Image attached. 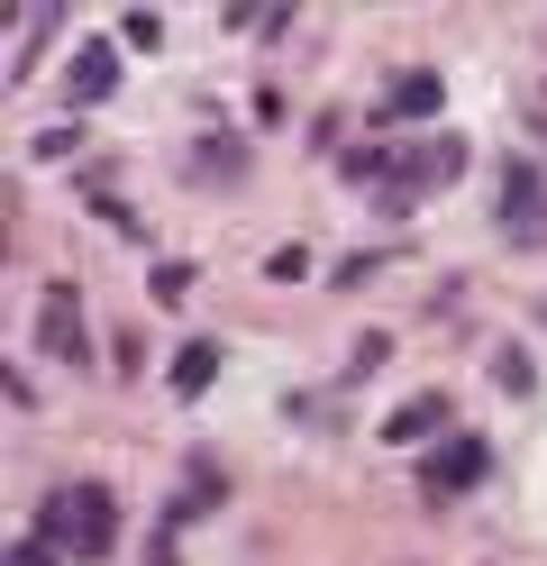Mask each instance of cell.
<instances>
[{"label": "cell", "instance_id": "3957f363", "mask_svg": "<svg viewBox=\"0 0 547 566\" xmlns=\"http://www.w3.org/2000/svg\"><path fill=\"white\" fill-rule=\"evenodd\" d=\"M36 329H46L55 366H92V338H83V293H73V283H55V293H46V311H36Z\"/></svg>", "mask_w": 547, "mask_h": 566}, {"label": "cell", "instance_id": "ffe728a7", "mask_svg": "<svg viewBox=\"0 0 547 566\" xmlns=\"http://www.w3.org/2000/svg\"><path fill=\"white\" fill-rule=\"evenodd\" d=\"M538 321H547V302H538Z\"/></svg>", "mask_w": 547, "mask_h": 566}, {"label": "cell", "instance_id": "277c9868", "mask_svg": "<svg viewBox=\"0 0 547 566\" xmlns=\"http://www.w3.org/2000/svg\"><path fill=\"white\" fill-rule=\"evenodd\" d=\"M484 467H493V448H484V439H448V448H438L429 467H420V484L438 493V503H448V493H465V484L484 475Z\"/></svg>", "mask_w": 547, "mask_h": 566}, {"label": "cell", "instance_id": "8fae6325", "mask_svg": "<svg viewBox=\"0 0 547 566\" xmlns=\"http://www.w3.org/2000/svg\"><path fill=\"white\" fill-rule=\"evenodd\" d=\"M465 174V137H429V156H420V184H456Z\"/></svg>", "mask_w": 547, "mask_h": 566}, {"label": "cell", "instance_id": "ac0fdd59", "mask_svg": "<svg viewBox=\"0 0 547 566\" xmlns=\"http://www.w3.org/2000/svg\"><path fill=\"white\" fill-rule=\"evenodd\" d=\"M10 566H64V548H46V539H19V548H10Z\"/></svg>", "mask_w": 547, "mask_h": 566}, {"label": "cell", "instance_id": "30bf717a", "mask_svg": "<svg viewBox=\"0 0 547 566\" xmlns=\"http://www.w3.org/2000/svg\"><path fill=\"white\" fill-rule=\"evenodd\" d=\"M192 174H210V184H238V174H246V147H238V137H201V147H192Z\"/></svg>", "mask_w": 547, "mask_h": 566}, {"label": "cell", "instance_id": "ba28073f", "mask_svg": "<svg viewBox=\"0 0 547 566\" xmlns=\"http://www.w3.org/2000/svg\"><path fill=\"white\" fill-rule=\"evenodd\" d=\"M219 503H229V475H219V467H192V484L173 493V512H165V530H182L192 512H219Z\"/></svg>", "mask_w": 547, "mask_h": 566}, {"label": "cell", "instance_id": "6da1fadb", "mask_svg": "<svg viewBox=\"0 0 547 566\" xmlns=\"http://www.w3.org/2000/svg\"><path fill=\"white\" fill-rule=\"evenodd\" d=\"M36 539L64 548V557H109L119 548V503H109V484H55L46 512H36Z\"/></svg>", "mask_w": 547, "mask_h": 566}, {"label": "cell", "instance_id": "7c38bea8", "mask_svg": "<svg viewBox=\"0 0 547 566\" xmlns=\"http://www.w3.org/2000/svg\"><path fill=\"white\" fill-rule=\"evenodd\" d=\"M493 375H502V394H529V384H538L529 347H493Z\"/></svg>", "mask_w": 547, "mask_h": 566}, {"label": "cell", "instance_id": "8992f818", "mask_svg": "<svg viewBox=\"0 0 547 566\" xmlns=\"http://www.w3.org/2000/svg\"><path fill=\"white\" fill-rule=\"evenodd\" d=\"M438 101H448V83L420 64V74H392L383 83V119H438Z\"/></svg>", "mask_w": 547, "mask_h": 566}, {"label": "cell", "instance_id": "4fadbf2b", "mask_svg": "<svg viewBox=\"0 0 547 566\" xmlns=\"http://www.w3.org/2000/svg\"><path fill=\"white\" fill-rule=\"evenodd\" d=\"M109 375H128V384L146 375V338H137V329H119V338H109Z\"/></svg>", "mask_w": 547, "mask_h": 566}, {"label": "cell", "instance_id": "d6986e66", "mask_svg": "<svg viewBox=\"0 0 547 566\" xmlns=\"http://www.w3.org/2000/svg\"><path fill=\"white\" fill-rule=\"evenodd\" d=\"M146 566H182V557H173V530H156V548H146Z\"/></svg>", "mask_w": 547, "mask_h": 566}, {"label": "cell", "instance_id": "5bb4252c", "mask_svg": "<svg viewBox=\"0 0 547 566\" xmlns=\"http://www.w3.org/2000/svg\"><path fill=\"white\" fill-rule=\"evenodd\" d=\"M265 274H274V283H302V274H311V247H274Z\"/></svg>", "mask_w": 547, "mask_h": 566}, {"label": "cell", "instance_id": "7a4b0ae2", "mask_svg": "<svg viewBox=\"0 0 547 566\" xmlns=\"http://www.w3.org/2000/svg\"><path fill=\"white\" fill-rule=\"evenodd\" d=\"M502 238H511V247H547V192H538V165H502Z\"/></svg>", "mask_w": 547, "mask_h": 566}, {"label": "cell", "instance_id": "5b68a950", "mask_svg": "<svg viewBox=\"0 0 547 566\" xmlns=\"http://www.w3.org/2000/svg\"><path fill=\"white\" fill-rule=\"evenodd\" d=\"M64 92L83 101V111H92V101H109V92H119V46H83V55L64 64Z\"/></svg>", "mask_w": 547, "mask_h": 566}, {"label": "cell", "instance_id": "2e32d148", "mask_svg": "<svg viewBox=\"0 0 547 566\" xmlns=\"http://www.w3.org/2000/svg\"><path fill=\"white\" fill-rule=\"evenodd\" d=\"M182 293H192V265H156V302H165V311H173V302H182Z\"/></svg>", "mask_w": 547, "mask_h": 566}, {"label": "cell", "instance_id": "9c48e42d", "mask_svg": "<svg viewBox=\"0 0 547 566\" xmlns=\"http://www.w3.org/2000/svg\"><path fill=\"white\" fill-rule=\"evenodd\" d=\"M210 384H219V347H210V338H192V347L173 357V394H210Z\"/></svg>", "mask_w": 547, "mask_h": 566}, {"label": "cell", "instance_id": "52a82bcc", "mask_svg": "<svg viewBox=\"0 0 547 566\" xmlns=\"http://www.w3.org/2000/svg\"><path fill=\"white\" fill-rule=\"evenodd\" d=\"M438 430H448V394H420V402H401V411L383 420V439H392V448H411V439H438Z\"/></svg>", "mask_w": 547, "mask_h": 566}, {"label": "cell", "instance_id": "e0dca14e", "mask_svg": "<svg viewBox=\"0 0 547 566\" xmlns=\"http://www.w3.org/2000/svg\"><path fill=\"white\" fill-rule=\"evenodd\" d=\"M375 265H383V256H347V265H328V283H338V293H356V283H375Z\"/></svg>", "mask_w": 547, "mask_h": 566}, {"label": "cell", "instance_id": "9a60e30c", "mask_svg": "<svg viewBox=\"0 0 547 566\" xmlns=\"http://www.w3.org/2000/svg\"><path fill=\"white\" fill-rule=\"evenodd\" d=\"M73 147H83V128H73V119H55L46 137H36V156H46V165H55V156H73Z\"/></svg>", "mask_w": 547, "mask_h": 566}]
</instances>
